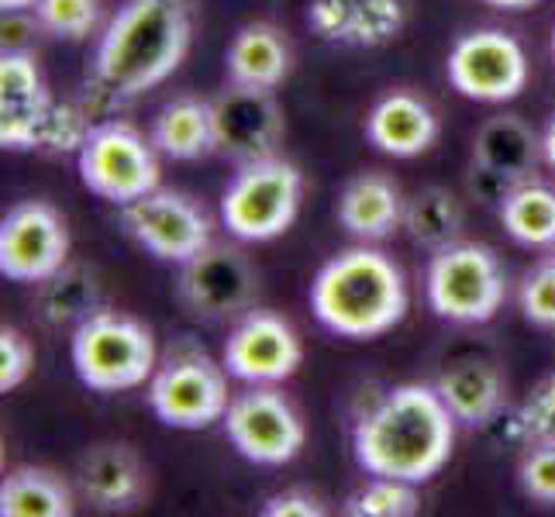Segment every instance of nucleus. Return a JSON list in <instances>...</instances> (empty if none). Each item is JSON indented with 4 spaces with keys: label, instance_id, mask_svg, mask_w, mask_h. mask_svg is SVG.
Segmentation results:
<instances>
[{
    "label": "nucleus",
    "instance_id": "e433bc0d",
    "mask_svg": "<svg viewBox=\"0 0 555 517\" xmlns=\"http://www.w3.org/2000/svg\"><path fill=\"white\" fill-rule=\"evenodd\" d=\"M25 11H8L4 14V28H0V35H4V52H22V49H31L28 38L35 35L38 22H28V17H22Z\"/></svg>",
    "mask_w": 555,
    "mask_h": 517
},
{
    "label": "nucleus",
    "instance_id": "7ed1b4c3",
    "mask_svg": "<svg viewBox=\"0 0 555 517\" xmlns=\"http://www.w3.org/2000/svg\"><path fill=\"white\" fill-rule=\"evenodd\" d=\"M311 311L338 338H379L408 314L404 273L370 242L346 248L318 270L311 283Z\"/></svg>",
    "mask_w": 555,
    "mask_h": 517
},
{
    "label": "nucleus",
    "instance_id": "79ce46f5",
    "mask_svg": "<svg viewBox=\"0 0 555 517\" xmlns=\"http://www.w3.org/2000/svg\"><path fill=\"white\" fill-rule=\"evenodd\" d=\"M548 256H555V245H552V248H548Z\"/></svg>",
    "mask_w": 555,
    "mask_h": 517
},
{
    "label": "nucleus",
    "instance_id": "6ab92c4d",
    "mask_svg": "<svg viewBox=\"0 0 555 517\" xmlns=\"http://www.w3.org/2000/svg\"><path fill=\"white\" fill-rule=\"evenodd\" d=\"M366 139L383 156L414 159L428 152L438 139V118L417 93L393 90L379 98L366 114Z\"/></svg>",
    "mask_w": 555,
    "mask_h": 517
},
{
    "label": "nucleus",
    "instance_id": "39448f33",
    "mask_svg": "<svg viewBox=\"0 0 555 517\" xmlns=\"http://www.w3.org/2000/svg\"><path fill=\"white\" fill-rule=\"evenodd\" d=\"M69 359L87 390L121 393L152 379L159 366V349L145 321L101 308L73 328Z\"/></svg>",
    "mask_w": 555,
    "mask_h": 517
},
{
    "label": "nucleus",
    "instance_id": "9b49d317",
    "mask_svg": "<svg viewBox=\"0 0 555 517\" xmlns=\"http://www.w3.org/2000/svg\"><path fill=\"white\" fill-rule=\"evenodd\" d=\"M259 273L238 245L210 242L180 266L177 300L201 321H238L256 308Z\"/></svg>",
    "mask_w": 555,
    "mask_h": 517
},
{
    "label": "nucleus",
    "instance_id": "4c0bfd02",
    "mask_svg": "<svg viewBox=\"0 0 555 517\" xmlns=\"http://www.w3.org/2000/svg\"><path fill=\"white\" fill-rule=\"evenodd\" d=\"M542 156H545V163L555 169V114H552L548 125H545V131H542Z\"/></svg>",
    "mask_w": 555,
    "mask_h": 517
},
{
    "label": "nucleus",
    "instance_id": "bb28decb",
    "mask_svg": "<svg viewBox=\"0 0 555 517\" xmlns=\"http://www.w3.org/2000/svg\"><path fill=\"white\" fill-rule=\"evenodd\" d=\"M504 232L525 248L555 245V186L542 180H525L501 204Z\"/></svg>",
    "mask_w": 555,
    "mask_h": 517
},
{
    "label": "nucleus",
    "instance_id": "4468645a",
    "mask_svg": "<svg viewBox=\"0 0 555 517\" xmlns=\"http://www.w3.org/2000/svg\"><path fill=\"white\" fill-rule=\"evenodd\" d=\"M69 262V224L49 201H22L0 221V273L42 283Z\"/></svg>",
    "mask_w": 555,
    "mask_h": 517
},
{
    "label": "nucleus",
    "instance_id": "cd10ccee",
    "mask_svg": "<svg viewBox=\"0 0 555 517\" xmlns=\"http://www.w3.org/2000/svg\"><path fill=\"white\" fill-rule=\"evenodd\" d=\"M404 232L417 248L438 253L463 235V204L446 186H425L404 207Z\"/></svg>",
    "mask_w": 555,
    "mask_h": 517
},
{
    "label": "nucleus",
    "instance_id": "412c9836",
    "mask_svg": "<svg viewBox=\"0 0 555 517\" xmlns=\"http://www.w3.org/2000/svg\"><path fill=\"white\" fill-rule=\"evenodd\" d=\"M404 207L390 177L359 172L338 194V224L359 242H383L404 224Z\"/></svg>",
    "mask_w": 555,
    "mask_h": 517
},
{
    "label": "nucleus",
    "instance_id": "58836bf2",
    "mask_svg": "<svg viewBox=\"0 0 555 517\" xmlns=\"http://www.w3.org/2000/svg\"><path fill=\"white\" fill-rule=\"evenodd\" d=\"M490 8H504V11H525L531 4H539V0H487Z\"/></svg>",
    "mask_w": 555,
    "mask_h": 517
},
{
    "label": "nucleus",
    "instance_id": "ea45409f",
    "mask_svg": "<svg viewBox=\"0 0 555 517\" xmlns=\"http://www.w3.org/2000/svg\"><path fill=\"white\" fill-rule=\"evenodd\" d=\"M38 0H0V8H4V14L8 11H28V8H35Z\"/></svg>",
    "mask_w": 555,
    "mask_h": 517
},
{
    "label": "nucleus",
    "instance_id": "1a4fd4ad",
    "mask_svg": "<svg viewBox=\"0 0 555 517\" xmlns=\"http://www.w3.org/2000/svg\"><path fill=\"white\" fill-rule=\"evenodd\" d=\"M156 142L128 121H98L76 152V169L90 194L107 204H131L159 186Z\"/></svg>",
    "mask_w": 555,
    "mask_h": 517
},
{
    "label": "nucleus",
    "instance_id": "ddd939ff",
    "mask_svg": "<svg viewBox=\"0 0 555 517\" xmlns=\"http://www.w3.org/2000/svg\"><path fill=\"white\" fill-rule=\"evenodd\" d=\"M446 73L463 98L504 104L528 87V55L514 35L501 28H476L452 46Z\"/></svg>",
    "mask_w": 555,
    "mask_h": 517
},
{
    "label": "nucleus",
    "instance_id": "f257e3e1",
    "mask_svg": "<svg viewBox=\"0 0 555 517\" xmlns=\"http://www.w3.org/2000/svg\"><path fill=\"white\" fill-rule=\"evenodd\" d=\"M190 0H125L93 52L90 93L104 107L135 101L180 69L190 52Z\"/></svg>",
    "mask_w": 555,
    "mask_h": 517
},
{
    "label": "nucleus",
    "instance_id": "2eb2a0df",
    "mask_svg": "<svg viewBox=\"0 0 555 517\" xmlns=\"http://www.w3.org/2000/svg\"><path fill=\"white\" fill-rule=\"evenodd\" d=\"M224 370L242 383H283L304 362V345L294 324L273 311H245L224 341Z\"/></svg>",
    "mask_w": 555,
    "mask_h": 517
},
{
    "label": "nucleus",
    "instance_id": "4be33fe9",
    "mask_svg": "<svg viewBox=\"0 0 555 517\" xmlns=\"http://www.w3.org/2000/svg\"><path fill=\"white\" fill-rule=\"evenodd\" d=\"M291 63H294L291 42H286V35L270 22L242 25L224 52L228 83H238V87L276 90L286 76H291Z\"/></svg>",
    "mask_w": 555,
    "mask_h": 517
},
{
    "label": "nucleus",
    "instance_id": "c9c22d12",
    "mask_svg": "<svg viewBox=\"0 0 555 517\" xmlns=\"http://www.w3.org/2000/svg\"><path fill=\"white\" fill-rule=\"evenodd\" d=\"M324 507L308 490H283L262 504V517H321Z\"/></svg>",
    "mask_w": 555,
    "mask_h": 517
},
{
    "label": "nucleus",
    "instance_id": "c85d7f7f",
    "mask_svg": "<svg viewBox=\"0 0 555 517\" xmlns=\"http://www.w3.org/2000/svg\"><path fill=\"white\" fill-rule=\"evenodd\" d=\"M421 507L417 483L393 480V476H373L356 493H349L341 514L349 517H411Z\"/></svg>",
    "mask_w": 555,
    "mask_h": 517
},
{
    "label": "nucleus",
    "instance_id": "aec40b11",
    "mask_svg": "<svg viewBox=\"0 0 555 517\" xmlns=\"http://www.w3.org/2000/svg\"><path fill=\"white\" fill-rule=\"evenodd\" d=\"M438 397L455 414L459 425L466 428H487L490 421L507 408V383L501 370L490 359L466 356L452 362V366L435 383Z\"/></svg>",
    "mask_w": 555,
    "mask_h": 517
},
{
    "label": "nucleus",
    "instance_id": "a878e982",
    "mask_svg": "<svg viewBox=\"0 0 555 517\" xmlns=\"http://www.w3.org/2000/svg\"><path fill=\"white\" fill-rule=\"evenodd\" d=\"M73 510V487L52 469L17 466L0 483L4 517H69Z\"/></svg>",
    "mask_w": 555,
    "mask_h": 517
},
{
    "label": "nucleus",
    "instance_id": "9d476101",
    "mask_svg": "<svg viewBox=\"0 0 555 517\" xmlns=\"http://www.w3.org/2000/svg\"><path fill=\"white\" fill-rule=\"evenodd\" d=\"M221 425L235 452L256 466L294 463L308 442L300 414L273 383H248V390L232 397Z\"/></svg>",
    "mask_w": 555,
    "mask_h": 517
},
{
    "label": "nucleus",
    "instance_id": "0eeeda50",
    "mask_svg": "<svg viewBox=\"0 0 555 517\" xmlns=\"http://www.w3.org/2000/svg\"><path fill=\"white\" fill-rule=\"evenodd\" d=\"M304 177L291 159L266 156L238 166L221 197V224L238 242H273L297 221Z\"/></svg>",
    "mask_w": 555,
    "mask_h": 517
},
{
    "label": "nucleus",
    "instance_id": "6e6552de",
    "mask_svg": "<svg viewBox=\"0 0 555 517\" xmlns=\"http://www.w3.org/2000/svg\"><path fill=\"white\" fill-rule=\"evenodd\" d=\"M431 311L452 324H487L507 294L504 266L483 242H452L438 248L425 273Z\"/></svg>",
    "mask_w": 555,
    "mask_h": 517
},
{
    "label": "nucleus",
    "instance_id": "a211bd4d",
    "mask_svg": "<svg viewBox=\"0 0 555 517\" xmlns=\"http://www.w3.org/2000/svg\"><path fill=\"white\" fill-rule=\"evenodd\" d=\"M76 490L104 514L135 510L149 493V473L135 449L125 442H98L76 463Z\"/></svg>",
    "mask_w": 555,
    "mask_h": 517
},
{
    "label": "nucleus",
    "instance_id": "2f4dec72",
    "mask_svg": "<svg viewBox=\"0 0 555 517\" xmlns=\"http://www.w3.org/2000/svg\"><path fill=\"white\" fill-rule=\"evenodd\" d=\"M518 483L531 501L555 504V442L525 445L518 463Z\"/></svg>",
    "mask_w": 555,
    "mask_h": 517
},
{
    "label": "nucleus",
    "instance_id": "7c9ffc66",
    "mask_svg": "<svg viewBox=\"0 0 555 517\" xmlns=\"http://www.w3.org/2000/svg\"><path fill=\"white\" fill-rule=\"evenodd\" d=\"M521 314L534 328H555V256L534 262L521 280Z\"/></svg>",
    "mask_w": 555,
    "mask_h": 517
},
{
    "label": "nucleus",
    "instance_id": "72a5a7b5",
    "mask_svg": "<svg viewBox=\"0 0 555 517\" xmlns=\"http://www.w3.org/2000/svg\"><path fill=\"white\" fill-rule=\"evenodd\" d=\"M35 366V349H31V338L22 328H11L4 324L0 328V390H17L22 383L28 379Z\"/></svg>",
    "mask_w": 555,
    "mask_h": 517
},
{
    "label": "nucleus",
    "instance_id": "f704fd0d",
    "mask_svg": "<svg viewBox=\"0 0 555 517\" xmlns=\"http://www.w3.org/2000/svg\"><path fill=\"white\" fill-rule=\"evenodd\" d=\"M514 180H507V177H501V172H493V169H487V166H469V194H473V201H480L483 207H496L501 210V204L514 194Z\"/></svg>",
    "mask_w": 555,
    "mask_h": 517
},
{
    "label": "nucleus",
    "instance_id": "f3484780",
    "mask_svg": "<svg viewBox=\"0 0 555 517\" xmlns=\"http://www.w3.org/2000/svg\"><path fill=\"white\" fill-rule=\"evenodd\" d=\"M404 0H311L308 25L341 49H383L404 31Z\"/></svg>",
    "mask_w": 555,
    "mask_h": 517
},
{
    "label": "nucleus",
    "instance_id": "c756f323",
    "mask_svg": "<svg viewBox=\"0 0 555 517\" xmlns=\"http://www.w3.org/2000/svg\"><path fill=\"white\" fill-rule=\"evenodd\" d=\"M31 11L38 28L63 42H83L101 25V0H38Z\"/></svg>",
    "mask_w": 555,
    "mask_h": 517
},
{
    "label": "nucleus",
    "instance_id": "f03ea898",
    "mask_svg": "<svg viewBox=\"0 0 555 517\" xmlns=\"http://www.w3.org/2000/svg\"><path fill=\"white\" fill-rule=\"evenodd\" d=\"M455 414L428 383H400L359 417L352 449L370 476L428 483L452 458Z\"/></svg>",
    "mask_w": 555,
    "mask_h": 517
},
{
    "label": "nucleus",
    "instance_id": "20e7f679",
    "mask_svg": "<svg viewBox=\"0 0 555 517\" xmlns=\"http://www.w3.org/2000/svg\"><path fill=\"white\" fill-rule=\"evenodd\" d=\"M87 131V111L52 98L31 49L0 55V145L63 156L80 152Z\"/></svg>",
    "mask_w": 555,
    "mask_h": 517
},
{
    "label": "nucleus",
    "instance_id": "dca6fc26",
    "mask_svg": "<svg viewBox=\"0 0 555 517\" xmlns=\"http://www.w3.org/2000/svg\"><path fill=\"white\" fill-rule=\"evenodd\" d=\"M215 139L224 159L238 166L276 156L283 139V107L276 104L273 90L259 87H224L215 101Z\"/></svg>",
    "mask_w": 555,
    "mask_h": 517
},
{
    "label": "nucleus",
    "instance_id": "473e14b6",
    "mask_svg": "<svg viewBox=\"0 0 555 517\" xmlns=\"http://www.w3.org/2000/svg\"><path fill=\"white\" fill-rule=\"evenodd\" d=\"M521 428L528 445L531 442H555V373L539 379L531 387L528 400L518 408Z\"/></svg>",
    "mask_w": 555,
    "mask_h": 517
},
{
    "label": "nucleus",
    "instance_id": "a19ab883",
    "mask_svg": "<svg viewBox=\"0 0 555 517\" xmlns=\"http://www.w3.org/2000/svg\"><path fill=\"white\" fill-rule=\"evenodd\" d=\"M552 55H555V31H552Z\"/></svg>",
    "mask_w": 555,
    "mask_h": 517
},
{
    "label": "nucleus",
    "instance_id": "393cba45",
    "mask_svg": "<svg viewBox=\"0 0 555 517\" xmlns=\"http://www.w3.org/2000/svg\"><path fill=\"white\" fill-rule=\"evenodd\" d=\"M101 308H104L101 283L98 273L87 270V266L66 262L60 273L35 283V314L49 328H76V324H83Z\"/></svg>",
    "mask_w": 555,
    "mask_h": 517
},
{
    "label": "nucleus",
    "instance_id": "b1692460",
    "mask_svg": "<svg viewBox=\"0 0 555 517\" xmlns=\"http://www.w3.org/2000/svg\"><path fill=\"white\" fill-rule=\"evenodd\" d=\"M152 142L166 159L190 163L218 152L215 139V107L201 98H173L159 107L152 121Z\"/></svg>",
    "mask_w": 555,
    "mask_h": 517
},
{
    "label": "nucleus",
    "instance_id": "5701e85b",
    "mask_svg": "<svg viewBox=\"0 0 555 517\" xmlns=\"http://www.w3.org/2000/svg\"><path fill=\"white\" fill-rule=\"evenodd\" d=\"M542 159V135H534V128L518 114L487 118L473 139V163L501 172L514 183L531 180Z\"/></svg>",
    "mask_w": 555,
    "mask_h": 517
},
{
    "label": "nucleus",
    "instance_id": "f8f14e48",
    "mask_svg": "<svg viewBox=\"0 0 555 517\" xmlns=\"http://www.w3.org/2000/svg\"><path fill=\"white\" fill-rule=\"evenodd\" d=\"M121 224L149 256L177 266L194 259L204 245L215 242V224H210L207 210L194 197L180 194V190L163 186L125 204Z\"/></svg>",
    "mask_w": 555,
    "mask_h": 517
},
{
    "label": "nucleus",
    "instance_id": "423d86ee",
    "mask_svg": "<svg viewBox=\"0 0 555 517\" xmlns=\"http://www.w3.org/2000/svg\"><path fill=\"white\" fill-rule=\"evenodd\" d=\"M228 376L224 362H215L201 345L177 341L152 373L145 400L166 428L201 431L221 421L232 404Z\"/></svg>",
    "mask_w": 555,
    "mask_h": 517
}]
</instances>
